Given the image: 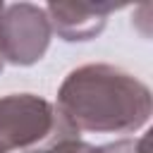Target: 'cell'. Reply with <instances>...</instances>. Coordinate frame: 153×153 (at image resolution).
<instances>
[{"mask_svg":"<svg viewBox=\"0 0 153 153\" xmlns=\"http://www.w3.org/2000/svg\"><path fill=\"white\" fill-rule=\"evenodd\" d=\"M148 136H139V139H120L112 143H103V146H93L88 141H81L79 136H62L55 139L50 146L31 151V153H148Z\"/></svg>","mask_w":153,"mask_h":153,"instance_id":"cell-5","label":"cell"},{"mask_svg":"<svg viewBox=\"0 0 153 153\" xmlns=\"http://www.w3.org/2000/svg\"><path fill=\"white\" fill-rule=\"evenodd\" d=\"M2 67H5V62H2V55H0V74H2Z\"/></svg>","mask_w":153,"mask_h":153,"instance_id":"cell-6","label":"cell"},{"mask_svg":"<svg viewBox=\"0 0 153 153\" xmlns=\"http://www.w3.org/2000/svg\"><path fill=\"white\" fill-rule=\"evenodd\" d=\"M0 10H2V2H0Z\"/></svg>","mask_w":153,"mask_h":153,"instance_id":"cell-7","label":"cell"},{"mask_svg":"<svg viewBox=\"0 0 153 153\" xmlns=\"http://www.w3.org/2000/svg\"><path fill=\"white\" fill-rule=\"evenodd\" d=\"M69 136L55 112V105L36 93H10L0 98V153L31 148L48 141Z\"/></svg>","mask_w":153,"mask_h":153,"instance_id":"cell-2","label":"cell"},{"mask_svg":"<svg viewBox=\"0 0 153 153\" xmlns=\"http://www.w3.org/2000/svg\"><path fill=\"white\" fill-rule=\"evenodd\" d=\"M151 88L122 67L91 62L72 69L60 88L55 112L69 136L131 134L151 120Z\"/></svg>","mask_w":153,"mask_h":153,"instance_id":"cell-1","label":"cell"},{"mask_svg":"<svg viewBox=\"0 0 153 153\" xmlns=\"http://www.w3.org/2000/svg\"><path fill=\"white\" fill-rule=\"evenodd\" d=\"M122 7L117 2H48L43 10L53 33L67 43H86L105 29L108 14Z\"/></svg>","mask_w":153,"mask_h":153,"instance_id":"cell-4","label":"cell"},{"mask_svg":"<svg viewBox=\"0 0 153 153\" xmlns=\"http://www.w3.org/2000/svg\"><path fill=\"white\" fill-rule=\"evenodd\" d=\"M50 22L41 5L2 2L0 10V55L14 67H31L48 53Z\"/></svg>","mask_w":153,"mask_h":153,"instance_id":"cell-3","label":"cell"}]
</instances>
